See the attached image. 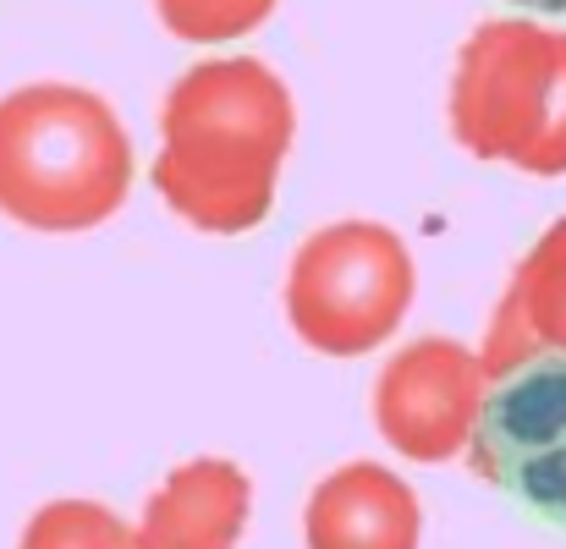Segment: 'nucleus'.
<instances>
[{
  "label": "nucleus",
  "instance_id": "nucleus-11",
  "mask_svg": "<svg viewBox=\"0 0 566 549\" xmlns=\"http://www.w3.org/2000/svg\"><path fill=\"white\" fill-rule=\"evenodd\" d=\"M281 0H155V17L182 44H231L270 22Z\"/></svg>",
  "mask_w": 566,
  "mask_h": 549
},
{
  "label": "nucleus",
  "instance_id": "nucleus-4",
  "mask_svg": "<svg viewBox=\"0 0 566 549\" xmlns=\"http://www.w3.org/2000/svg\"><path fill=\"white\" fill-rule=\"evenodd\" d=\"M418 303V264L396 225L331 220L308 231L286 264L281 308L292 336L319 358H369L396 341Z\"/></svg>",
  "mask_w": 566,
  "mask_h": 549
},
{
  "label": "nucleus",
  "instance_id": "nucleus-12",
  "mask_svg": "<svg viewBox=\"0 0 566 549\" xmlns=\"http://www.w3.org/2000/svg\"><path fill=\"white\" fill-rule=\"evenodd\" d=\"M512 6H528V11H566V0H512Z\"/></svg>",
  "mask_w": 566,
  "mask_h": 549
},
{
  "label": "nucleus",
  "instance_id": "nucleus-10",
  "mask_svg": "<svg viewBox=\"0 0 566 549\" xmlns=\"http://www.w3.org/2000/svg\"><path fill=\"white\" fill-rule=\"evenodd\" d=\"M17 549H138V522H127L105 500L66 495V500H44L22 522Z\"/></svg>",
  "mask_w": 566,
  "mask_h": 549
},
{
  "label": "nucleus",
  "instance_id": "nucleus-2",
  "mask_svg": "<svg viewBox=\"0 0 566 549\" xmlns=\"http://www.w3.org/2000/svg\"><path fill=\"white\" fill-rule=\"evenodd\" d=\"M138 182L133 133L83 83L0 94V214L39 236H83L122 214Z\"/></svg>",
  "mask_w": 566,
  "mask_h": 549
},
{
  "label": "nucleus",
  "instance_id": "nucleus-9",
  "mask_svg": "<svg viewBox=\"0 0 566 549\" xmlns=\"http://www.w3.org/2000/svg\"><path fill=\"white\" fill-rule=\"evenodd\" d=\"M539 358H566V220H556L523 253L479 347L490 384Z\"/></svg>",
  "mask_w": 566,
  "mask_h": 549
},
{
  "label": "nucleus",
  "instance_id": "nucleus-5",
  "mask_svg": "<svg viewBox=\"0 0 566 549\" xmlns=\"http://www.w3.org/2000/svg\"><path fill=\"white\" fill-rule=\"evenodd\" d=\"M484 401H490V373L479 363V347L457 336H412L379 363L369 412L379 440L401 462L446 467L468 456Z\"/></svg>",
  "mask_w": 566,
  "mask_h": 549
},
{
  "label": "nucleus",
  "instance_id": "nucleus-3",
  "mask_svg": "<svg viewBox=\"0 0 566 549\" xmlns=\"http://www.w3.org/2000/svg\"><path fill=\"white\" fill-rule=\"evenodd\" d=\"M446 122L473 160L566 177V33L545 22H479L457 50Z\"/></svg>",
  "mask_w": 566,
  "mask_h": 549
},
{
  "label": "nucleus",
  "instance_id": "nucleus-6",
  "mask_svg": "<svg viewBox=\"0 0 566 549\" xmlns=\"http://www.w3.org/2000/svg\"><path fill=\"white\" fill-rule=\"evenodd\" d=\"M468 462L528 511L566 522V358H539L490 384Z\"/></svg>",
  "mask_w": 566,
  "mask_h": 549
},
{
  "label": "nucleus",
  "instance_id": "nucleus-8",
  "mask_svg": "<svg viewBox=\"0 0 566 549\" xmlns=\"http://www.w3.org/2000/svg\"><path fill=\"white\" fill-rule=\"evenodd\" d=\"M253 522V478L231 456L171 467L138 511V549H237Z\"/></svg>",
  "mask_w": 566,
  "mask_h": 549
},
{
  "label": "nucleus",
  "instance_id": "nucleus-1",
  "mask_svg": "<svg viewBox=\"0 0 566 549\" xmlns=\"http://www.w3.org/2000/svg\"><path fill=\"white\" fill-rule=\"evenodd\" d=\"M297 105L259 55H203L160 99V203L203 236H248L275 214Z\"/></svg>",
  "mask_w": 566,
  "mask_h": 549
},
{
  "label": "nucleus",
  "instance_id": "nucleus-7",
  "mask_svg": "<svg viewBox=\"0 0 566 549\" xmlns=\"http://www.w3.org/2000/svg\"><path fill=\"white\" fill-rule=\"evenodd\" d=\"M303 549H423L418 489L390 462H342L303 500Z\"/></svg>",
  "mask_w": 566,
  "mask_h": 549
}]
</instances>
